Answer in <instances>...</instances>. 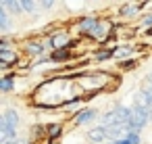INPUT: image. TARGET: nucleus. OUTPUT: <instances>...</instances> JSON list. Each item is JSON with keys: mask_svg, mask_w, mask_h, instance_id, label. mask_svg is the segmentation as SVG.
<instances>
[{"mask_svg": "<svg viewBox=\"0 0 152 144\" xmlns=\"http://www.w3.org/2000/svg\"><path fill=\"white\" fill-rule=\"evenodd\" d=\"M46 48H48V40L46 42H42V40H29V42H25V50H27L29 57H40V54L46 52Z\"/></svg>", "mask_w": 152, "mask_h": 144, "instance_id": "nucleus-8", "label": "nucleus"}, {"mask_svg": "<svg viewBox=\"0 0 152 144\" xmlns=\"http://www.w3.org/2000/svg\"><path fill=\"white\" fill-rule=\"evenodd\" d=\"M86 138H88L92 144H106V142H108V127L96 125V127H92V129L86 132Z\"/></svg>", "mask_w": 152, "mask_h": 144, "instance_id": "nucleus-6", "label": "nucleus"}, {"mask_svg": "<svg viewBox=\"0 0 152 144\" xmlns=\"http://www.w3.org/2000/svg\"><path fill=\"white\" fill-rule=\"evenodd\" d=\"M140 27H144V29H152V13H148V15H144L142 17V21H140Z\"/></svg>", "mask_w": 152, "mask_h": 144, "instance_id": "nucleus-20", "label": "nucleus"}, {"mask_svg": "<svg viewBox=\"0 0 152 144\" xmlns=\"http://www.w3.org/2000/svg\"><path fill=\"white\" fill-rule=\"evenodd\" d=\"M146 84H148V86H152V73H148V77H146Z\"/></svg>", "mask_w": 152, "mask_h": 144, "instance_id": "nucleus-24", "label": "nucleus"}, {"mask_svg": "<svg viewBox=\"0 0 152 144\" xmlns=\"http://www.w3.org/2000/svg\"><path fill=\"white\" fill-rule=\"evenodd\" d=\"M21 4H23V13H34L40 7V2H34V0H21Z\"/></svg>", "mask_w": 152, "mask_h": 144, "instance_id": "nucleus-19", "label": "nucleus"}, {"mask_svg": "<svg viewBox=\"0 0 152 144\" xmlns=\"http://www.w3.org/2000/svg\"><path fill=\"white\" fill-rule=\"evenodd\" d=\"M19 113L15 109H7L0 117V140L2 142H9L13 138H17V127H19Z\"/></svg>", "mask_w": 152, "mask_h": 144, "instance_id": "nucleus-1", "label": "nucleus"}, {"mask_svg": "<svg viewBox=\"0 0 152 144\" xmlns=\"http://www.w3.org/2000/svg\"><path fill=\"white\" fill-rule=\"evenodd\" d=\"M100 19H96V17H83V19H79L77 21V29L83 34V36H88V38H92L94 34H96V29L100 27Z\"/></svg>", "mask_w": 152, "mask_h": 144, "instance_id": "nucleus-4", "label": "nucleus"}, {"mask_svg": "<svg viewBox=\"0 0 152 144\" xmlns=\"http://www.w3.org/2000/svg\"><path fill=\"white\" fill-rule=\"evenodd\" d=\"M61 134H63V125H58V123H54V125H48V127H46V138H48V142H50V144H52V140H56Z\"/></svg>", "mask_w": 152, "mask_h": 144, "instance_id": "nucleus-13", "label": "nucleus"}, {"mask_svg": "<svg viewBox=\"0 0 152 144\" xmlns=\"http://www.w3.org/2000/svg\"><path fill=\"white\" fill-rule=\"evenodd\" d=\"M113 57H115V48H108V50H100V52H96V54H94V61L102 63V61H108V59H113Z\"/></svg>", "mask_w": 152, "mask_h": 144, "instance_id": "nucleus-16", "label": "nucleus"}, {"mask_svg": "<svg viewBox=\"0 0 152 144\" xmlns=\"http://www.w3.org/2000/svg\"><path fill=\"white\" fill-rule=\"evenodd\" d=\"M0 32L2 34L9 32V11L4 7H0Z\"/></svg>", "mask_w": 152, "mask_h": 144, "instance_id": "nucleus-15", "label": "nucleus"}, {"mask_svg": "<svg viewBox=\"0 0 152 144\" xmlns=\"http://www.w3.org/2000/svg\"><path fill=\"white\" fill-rule=\"evenodd\" d=\"M69 48H63V50H52L50 52V61H63V59H69Z\"/></svg>", "mask_w": 152, "mask_h": 144, "instance_id": "nucleus-18", "label": "nucleus"}, {"mask_svg": "<svg viewBox=\"0 0 152 144\" xmlns=\"http://www.w3.org/2000/svg\"><path fill=\"white\" fill-rule=\"evenodd\" d=\"M40 7H42V9H52V7H54V0H42Z\"/></svg>", "mask_w": 152, "mask_h": 144, "instance_id": "nucleus-22", "label": "nucleus"}, {"mask_svg": "<svg viewBox=\"0 0 152 144\" xmlns=\"http://www.w3.org/2000/svg\"><path fill=\"white\" fill-rule=\"evenodd\" d=\"M13 88H15V75L4 73L2 77H0V92H2V94H11Z\"/></svg>", "mask_w": 152, "mask_h": 144, "instance_id": "nucleus-11", "label": "nucleus"}, {"mask_svg": "<svg viewBox=\"0 0 152 144\" xmlns=\"http://www.w3.org/2000/svg\"><path fill=\"white\" fill-rule=\"evenodd\" d=\"M135 65H137V63H135V61H131V59H129L127 63H121V67H123V69H131V67H135Z\"/></svg>", "mask_w": 152, "mask_h": 144, "instance_id": "nucleus-23", "label": "nucleus"}, {"mask_svg": "<svg viewBox=\"0 0 152 144\" xmlns=\"http://www.w3.org/2000/svg\"><path fill=\"white\" fill-rule=\"evenodd\" d=\"M131 111L133 107H125V104H119L110 111H106L102 117H100V123L98 125H104V127H110V125H119V123H127L131 119Z\"/></svg>", "mask_w": 152, "mask_h": 144, "instance_id": "nucleus-2", "label": "nucleus"}, {"mask_svg": "<svg viewBox=\"0 0 152 144\" xmlns=\"http://www.w3.org/2000/svg\"><path fill=\"white\" fill-rule=\"evenodd\" d=\"M96 117H98V113H96V109H92V107L77 109V111H73V125H86V123H90V121L96 119Z\"/></svg>", "mask_w": 152, "mask_h": 144, "instance_id": "nucleus-5", "label": "nucleus"}, {"mask_svg": "<svg viewBox=\"0 0 152 144\" xmlns=\"http://www.w3.org/2000/svg\"><path fill=\"white\" fill-rule=\"evenodd\" d=\"M144 4H133V2H127V4H123L119 11H117V15L119 17H123V19H127V17H135L137 15V11L142 9Z\"/></svg>", "mask_w": 152, "mask_h": 144, "instance_id": "nucleus-10", "label": "nucleus"}, {"mask_svg": "<svg viewBox=\"0 0 152 144\" xmlns=\"http://www.w3.org/2000/svg\"><path fill=\"white\" fill-rule=\"evenodd\" d=\"M15 63H17V52L15 50H0V69L2 71H7Z\"/></svg>", "mask_w": 152, "mask_h": 144, "instance_id": "nucleus-9", "label": "nucleus"}, {"mask_svg": "<svg viewBox=\"0 0 152 144\" xmlns=\"http://www.w3.org/2000/svg\"><path fill=\"white\" fill-rule=\"evenodd\" d=\"M129 54H133V44H125V46H117L115 48V57L117 59H125Z\"/></svg>", "mask_w": 152, "mask_h": 144, "instance_id": "nucleus-14", "label": "nucleus"}, {"mask_svg": "<svg viewBox=\"0 0 152 144\" xmlns=\"http://www.w3.org/2000/svg\"><path fill=\"white\" fill-rule=\"evenodd\" d=\"M148 121H150V115H148V111L133 107V111H131V119L127 121L129 134H140V132H142V127H144Z\"/></svg>", "mask_w": 152, "mask_h": 144, "instance_id": "nucleus-3", "label": "nucleus"}, {"mask_svg": "<svg viewBox=\"0 0 152 144\" xmlns=\"http://www.w3.org/2000/svg\"><path fill=\"white\" fill-rule=\"evenodd\" d=\"M106 144H115V142H106Z\"/></svg>", "mask_w": 152, "mask_h": 144, "instance_id": "nucleus-25", "label": "nucleus"}, {"mask_svg": "<svg viewBox=\"0 0 152 144\" xmlns=\"http://www.w3.org/2000/svg\"><path fill=\"white\" fill-rule=\"evenodd\" d=\"M115 144H142V138L140 134H129L123 140H115Z\"/></svg>", "mask_w": 152, "mask_h": 144, "instance_id": "nucleus-17", "label": "nucleus"}, {"mask_svg": "<svg viewBox=\"0 0 152 144\" xmlns=\"http://www.w3.org/2000/svg\"><path fill=\"white\" fill-rule=\"evenodd\" d=\"M71 46H73V40L67 34H54L48 40V48L50 50H63V48H71Z\"/></svg>", "mask_w": 152, "mask_h": 144, "instance_id": "nucleus-7", "label": "nucleus"}, {"mask_svg": "<svg viewBox=\"0 0 152 144\" xmlns=\"http://www.w3.org/2000/svg\"><path fill=\"white\" fill-rule=\"evenodd\" d=\"M0 50H11V40H9L7 36L0 38Z\"/></svg>", "mask_w": 152, "mask_h": 144, "instance_id": "nucleus-21", "label": "nucleus"}, {"mask_svg": "<svg viewBox=\"0 0 152 144\" xmlns=\"http://www.w3.org/2000/svg\"><path fill=\"white\" fill-rule=\"evenodd\" d=\"M0 7H4L9 13L13 15H21L23 13V4H21V0H0Z\"/></svg>", "mask_w": 152, "mask_h": 144, "instance_id": "nucleus-12", "label": "nucleus"}]
</instances>
